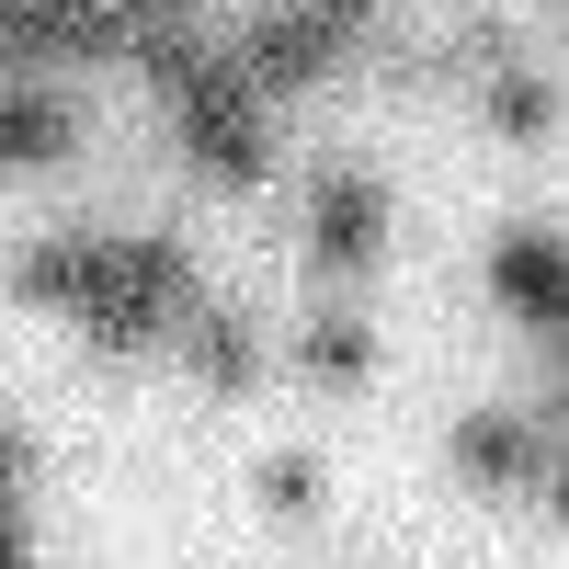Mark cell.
<instances>
[{
    "instance_id": "obj_8",
    "label": "cell",
    "mask_w": 569,
    "mask_h": 569,
    "mask_svg": "<svg viewBox=\"0 0 569 569\" xmlns=\"http://www.w3.org/2000/svg\"><path fill=\"white\" fill-rule=\"evenodd\" d=\"M479 114L501 137H525V149H547V137H558V80L525 69V58H501V69H479Z\"/></svg>"
},
{
    "instance_id": "obj_11",
    "label": "cell",
    "mask_w": 569,
    "mask_h": 569,
    "mask_svg": "<svg viewBox=\"0 0 569 569\" xmlns=\"http://www.w3.org/2000/svg\"><path fill=\"white\" fill-rule=\"evenodd\" d=\"M0 569H34V547H23V525H0Z\"/></svg>"
},
{
    "instance_id": "obj_6",
    "label": "cell",
    "mask_w": 569,
    "mask_h": 569,
    "mask_svg": "<svg viewBox=\"0 0 569 569\" xmlns=\"http://www.w3.org/2000/svg\"><path fill=\"white\" fill-rule=\"evenodd\" d=\"M91 284H103V228H34V240L12 251V297L23 308H80Z\"/></svg>"
},
{
    "instance_id": "obj_2",
    "label": "cell",
    "mask_w": 569,
    "mask_h": 569,
    "mask_svg": "<svg viewBox=\"0 0 569 569\" xmlns=\"http://www.w3.org/2000/svg\"><path fill=\"white\" fill-rule=\"evenodd\" d=\"M456 479L558 512V410H547V399H536V410H525V399H479V410L456 421Z\"/></svg>"
},
{
    "instance_id": "obj_7",
    "label": "cell",
    "mask_w": 569,
    "mask_h": 569,
    "mask_svg": "<svg viewBox=\"0 0 569 569\" xmlns=\"http://www.w3.org/2000/svg\"><path fill=\"white\" fill-rule=\"evenodd\" d=\"M284 365H297L308 388H365V376H376V319L319 297V308L297 319V342H284Z\"/></svg>"
},
{
    "instance_id": "obj_5",
    "label": "cell",
    "mask_w": 569,
    "mask_h": 569,
    "mask_svg": "<svg viewBox=\"0 0 569 569\" xmlns=\"http://www.w3.org/2000/svg\"><path fill=\"white\" fill-rule=\"evenodd\" d=\"M490 297L536 330V342H558V319H569V273H558V228H501L490 240Z\"/></svg>"
},
{
    "instance_id": "obj_4",
    "label": "cell",
    "mask_w": 569,
    "mask_h": 569,
    "mask_svg": "<svg viewBox=\"0 0 569 569\" xmlns=\"http://www.w3.org/2000/svg\"><path fill=\"white\" fill-rule=\"evenodd\" d=\"M171 365H194V388H206V399H251V388H273V330H262L251 308L206 297L194 319H182Z\"/></svg>"
},
{
    "instance_id": "obj_9",
    "label": "cell",
    "mask_w": 569,
    "mask_h": 569,
    "mask_svg": "<svg viewBox=\"0 0 569 569\" xmlns=\"http://www.w3.org/2000/svg\"><path fill=\"white\" fill-rule=\"evenodd\" d=\"M251 501L273 512V525H319L330 479H319V456H308V445H284V456H251Z\"/></svg>"
},
{
    "instance_id": "obj_10",
    "label": "cell",
    "mask_w": 569,
    "mask_h": 569,
    "mask_svg": "<svg viewBox=\"0 0 569 569\" xmlns=\"http://www.w3.org/2000/svg\"><path fill=\"white\" fill-rule=\"evenodd\" d=\"M308 12H319L330 34H342V46H365L376 23H388V12H399V0H308Z\"/></svg>"
},
{
    "instance_id": "obj_3",
    "label": "cell",
    "mask_w": 569,
    "mask_h": 569,
    "mask_svg": "<svg viewBox=\"0 0 569 569\" xmlns=\"http://www.w3.org/2000/svg\"><path fill=\"white\" fill-rule=\"evenodd\" d=\"M80 149V91L69 80H12L0 69V182H46Z\"/></svg>"
},
{
    "instance_id": "obj_1",
    "label": "cell",
    "mask_w": 569,
    "mask_h": 569,
    "mask_svg": "<svg viewBox=\"0 0 569 569\" xmlns=\"http://www.w3.org/2000/svg\"><path fill=\"white\" fill-rule=\"evenodd\" d=\"M388 228H399V206H388V182H376V171L319 160V171L297 182V262H308L319 284H365L376 262H388Z\"/></svg>"
}]
</instances>
